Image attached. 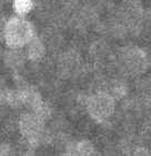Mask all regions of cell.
<instances>
[{"mask_svg":"<svg viewBox=\"0 0 151 156\" xmlns=\"http://www.w3.org/2000/svg\"><path fill=\"white\" fill-rule=\"evenodd\" d=\"M116 57L125 67L130 79L149 72L151 61L147 46L138 42H130L116 47Z\"/></svg>","mask_w":151,"mask_h":156,"instance_id":"6da1fadb","label":"cell"},{"mask_svg":"<svg viewBox=\"0 0 151 156\" xmlns=\"http://www.w3.org/2000/svg\"><path fill=\"white\" fill-rule=\"evenodd\" d=\"M117 106V99L107 90H100L87 95L83 107L86 115L98 125L112 120Z\"/></svg>","mask_w":151,"mask_h":156,"instance_id":"7a4b0ae2","label":"cell"},{"mask_svg":"<svg viewBox=\"0 0 151 156\" xmlns=\"http://www.w3.org/2000/svg\"><path fill=\"white\" fill-rule=\"evenodd\" d=\"M35 36V27L25 16H14L7 19L2 39L9 48H24Z\"/></svg>","mask_w":151,"mask_h":156,"instance_id":"3957f363","label":"cell"},{"mask_svg":"<svg viewBox=\"0 0 151 156\" xmlns=\"http://www.w3.org/2000/svg\"><path fill=\"white\" fill-rule=\"evenodd\" d=\"M116 47L111 41L99 33L90 34L87 38L84 56L89 63L104 67L116 55Z\"/></svg>","mask_w":151,"mask_h":156,"instance_id":"277c9868","label":"cell"},{"mask_svg":"<svg viewBox=\"0 0 151 156\" xmlns=\"http://www.w3.org/2000/svg\"><path fill=\"white\" fill-rule=\"evenodd\" d=\"M97 33L106 37L115 46H120L130 42H139L135 26L115 19L103 20Z\"/></svg>","mask_w":151,"mask_h":156,"instance_id":"5b68a950","label":"cell"},{"mask_svg":"<svg viewBox=\"0 0 151 156\" xmlns=\"http://www.w3.org/2000/svg\"><path fill=\"white\" fill-rule=\"evenodd\" d=\"M28 57L24 48H9L3 55V62L10 70L20 71L25 66Z\"/></svg>","mask_w":151,"mask_h":156,"instance_id":"8992f818","label":"cell"},{"mask_svg":"<svg viewBox=\"0 0 151 156\" xmlns=\"http://www.w3.org/2000/svg\"><path fill=\"white\" fill-rule=\"evenodd\" d=\"M24 51L28 57V60L33 62H39L45 58L47 54L46 46L43 39L39 36H35L29 44L24 47Z\"/></svg>","mask_w":151,"mask_h":156,"instance_id":"52a82bcc","label":"cell"},{"mask_svg":"<svg viewBox=\"0 0 151 156\" xmlns=\"http://www.w3.org/2000/svg\"><path fill=\"white\" fill-rule=\"evenodd\" d=\"M131 91L139 94L140 96L151 99V73L150 71L145 74L133 79Z\"/></svg>","mask_w":151,"mask_h":156,"instance_id":"ba28073f","label":"cell"},{"mask_svg":"<svg viewBox=\"0 0 151 156\" xmlns=\"http://www.w3.org/2000/svg\"><path fill=\"white\" fill-rule=\"evenodd\" d=\"M33 0H13V10L17 16H26L34 8Z\"/></svg>","mask_w":151,"mask_h":156,"instance_id":"9c48e42d","label":"cell"},{"mask_svg":"<svg viewBox=\"0 0 151 156\" xmlns=\"http://www.w3.org/2000/svg\"><path fill=\"white\" fill-rule=\"evenodd\" d=\"M130 156H151L150 150L146 145H134Z\"/></svg>","mask_w":151,"mask_h":156,"instance_id":"30bf717a","label":"cell"},{"mask_svg":"<svg viewBox=\"0 0 151 156\" xmlns=\"http://www.w3.org/2000/svg\"><path fill=\"white\" fill-rule=\"evenodd\" d=\"M0 156H13V148L9 143H0Z\"/></svg>","mask_w":151,"mask_h":156,"instance_id":"8fae6325","label":"cell"},{"mask_svg":"<svg viewBox=\"0 0 151 156\" xmlns=\"http://www.w3.org/2000/svg\"><path fill=\"white\" fill-rule=\"evenodd\" d=\"M13 156H34V154L32 153L31 151H29V150H26V151H23V152H21V153H19Z\"/></svg>","mask_w":151,"mask_h":156,"instance_id":"7c38bea8","label":"cell"},{"mask_svg":"<svg viewBox=\"0 0 151 156\" xmlns=\"http://www.w3.org/2000/svg\"><path fill=\"white\" fill-rule=\"evenodd\" d=\"M123 3H142V0H120Z\"/></svg>","mask_w":151,"mask_h":156,"instance_id":"4fadbf2b","label":"cell"},{"mask_svg":"<svg viewBox=\"0 0 151 156\" xmlns=\"http://www.w3.org/2000/svg\"><path fill=\"white\" fill-rule=\"evenodd\" d=\"M147 49H148L149 58H150V61H151V44H149V45H148V47H147Z\"/></svg>","mask_w":151,"mask_h":156,"instance_id":"5bb4252c","label":"cell"}]
</instances>
